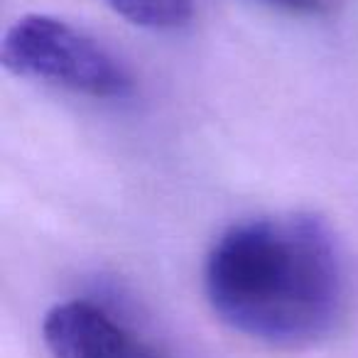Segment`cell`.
I'll return each mask as SVG.
<instances>
[{"label": "cell", "mask_w": 358, "mask_h": 358, "mask_svg": "<svg viewBox=\"0 0 358 358\" xmlns=\"http://www.w3.org/2000/svg\"><path fill=\"white\" fill-rule=\"evenodd\" d=\"M3 66L25 79L62 86L81 96L120 101L133 96L128 66L99 40L55 15H22L3 37Z\"/></svg>", "instance_id": "obj_2"}, {"label": "cell", "mask_w": 358, "mask_h": 358, "mask_svg": "<svg viewBox=\"0 0 358 358\" xmlns=\"http://www.w3.org/2000/svg\"><path fill=\"white\" fill-rule=\"evenodd\" d=\"M204 292L226 327L273 348L322 341L346 307L341 253L314 214L260 216L226 229L206 255Z\"/></svg>", "instance_id": "obj_1"}, {"label": "cell", "mask_w": 358, "mask_h": 358, "mask_svg": "<svg viewBox=\"0 0 358 358\" xmlns=\"http://www.w3.org/2000/svg\"><path fill=\"white\" fill-rule=\"evenodd\" d=\"M120 17L145 30H179L192 20V0H103Z\"/></svg>", "instance_id": "obj_4"}, {"label": "cell", "mask_w": 358, "mask_h": 358, "mask_svg": "<svg viewBox=\"0 0 358 358\" xmlns=\"http://www.w3.org/2000/svg\"><path fill=\"white\" fill-rule=\"evenodd\" d=\"M42 341L52 358H164L91 299L55 304L42 322Z\"/></svg>", "instance_id": "obj_3"}, {"label": "cell", "mask_w": 358, "mask_h": 358, "mask_svg": "<svg viewBox=\"0 0 358 358\" xmlns=\"http://www.w3.org/2000/svg\"><path fill=\"white\" fill-rule=\"evenodd\" d=\"M263 3L297 13V15H322L329 10V0H263Z\"/></svg>", "instance_id": "obj_5"}]
</instances>
